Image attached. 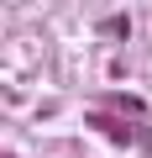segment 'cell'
I'll list each match as a JSON object with an SVG mask.
<instances>
[{
	"label": "cell",
	"instance_id": "6da1fadb",
	"mask_svg": "<svg viewBox=\"0 0 152 158\" xmlns=\"http://www.w3.org/2000/svg\"><path fill=\"white\" fill-rule=\"evenodd\" d=\"M89 121H95V127H100L105 137H115V142H131V132H126L121 121H110V116H89Z\"/></svg>",
	"mask_w": 152,
	"mask_h": 158
}]
</instances>
